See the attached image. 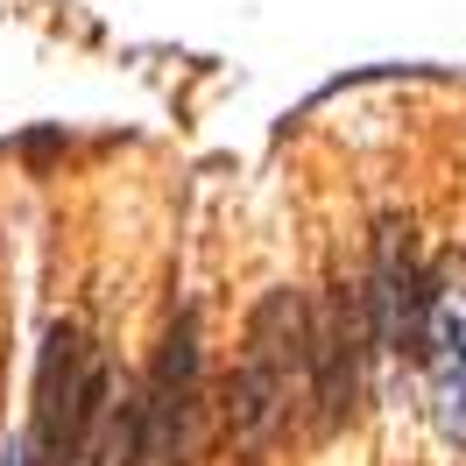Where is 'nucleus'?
Instances as JSON below:
<instances>
[{
  "mask_svg": "<svg viewBox=\"0 0 466 466\" xmlns=\"http://www.w3.org/2000/svg\"><path fill=\"white\" fill-rule=\"evenodd\" d=\"M35 466H142V417L78 325H57L35 368Z\"/></svg>",
  "mask_w": 466,
  "mask_h": 466,
  "instance_id": "nucleus-1",
  "label": "nucleus"
},
{
  "mask_svg": "<svg viewBox=\"0 0 466 466\" xmlns=\"http://www.w3.org/2000/svg\"><path fill=\"white\" fill-rule=\"evenodd\" d=\"M319 403V360H311V304L297 290H268L248 319L240 360H233V438L240 452H276L297 431V417Z\"/></svg>",
  "mask_w": 466,
  "mask_h": 466,
  "instance_id": "nucleus-2",
  "label": "nucleus"
},
{
  "mask_svg": "<svg viewBox=\"0 0 466 466\" xmlns=\"http://www.w3.org/2000/svg\"><path fill=\"white\" fill-rule=\"evenodd\" d=\"M135 417H142V466H191L198 424H205V347L191 311L170 325V339L156 353V375L135 396Z\"/></svg>",
  "mask_w": 466,
  "mask_h": 466,
  "instance_id": "nucleus-3",
  "label": "nucleus"
},
{
  "mask_svg": "<svg viewBox=\"0 0 466 466\" xmlns=\"http://www.w3.org/2000/svg\"><path fill=\"white\" fill-rule=\"evenodd\" d=\"M424 304H431V283H424V268H417L410 233H403V227H381L375 268H368V290H360L375 360H417V339H424Z\"/></svg>",
  "mask_w": 466,
  "mask_h": 466,
  "instance_id": "nucleus-4",
  "label": "nucleus"
},
{
  "mask_svg": "<svg viewBox=\"0 0 466 466\" xmlns=\"http://www.w3.org/2000/svg\"><path fill=\"white\" fill-rule=\"evenodd\" d=\"M417 360H424V381H431V417L445 431V445H466V268L431 283Z\"/></svg>",
  "mask_w": 466,
  "mask_h": 466,
  "instance_id": "nucleus-5",
  "label": "nucleus"
},
{
  "mask_svg": "<svg viewBox=\"0 0 466 466\" xmlns=\"http://www.w3.org/2000/svg\"><path fill=\"white\" fill-rule=\"evenodd\" d=\"M0 466H35V460H29V445H0Z\"/></svg>",
  "mask_w": 466,
  "mask_h": 466,
  "instance_id": "nucleus-6",
  "label": "nucleus"
}]
</instances>
